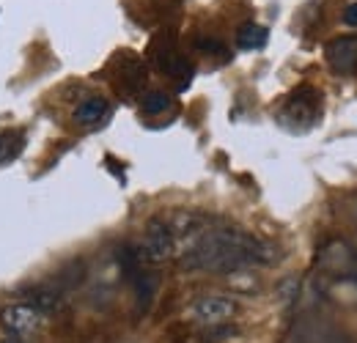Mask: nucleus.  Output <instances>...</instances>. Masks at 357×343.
Returning <instances> with one entry per match:
<instances>
[{"mask_svg":"<svg viewBox=\"0 0 357 343\" xmlns=\"http://www.w3.org/2000/svg\"><path fill=\"white\" fill-rule=\"evenodd\" d=\"M0 343H25V341H20V338H14V335H8V338H3Z\"/></svg>","mask_w":357,"mask_h":343,"instance_id":"nucleus-16","label":"nucleus"},{"mask_svg":"<svg viewBox=\"0 0 357 343\" xmlns=\"http://www.w3.org/2000/svg\"><path fill=\"white\" fill-rule=\"evenodd\" d=\"M327 63L333 66V72L338 75H349L357 69V36H341L333 39L324 49Z\"/></svg>","mask_w":357,"mask_h":343,"instance_id":"nucleus-9","label":"nucleus"},{"mask_svg":"<svg viewBox=\"0 0 357 343\" xmlns=\"http://www.w3.org/2000/svg\"><path fill=\"white\" fill-rule=\"evenodd\" d=\"M357 258L352 253V247L341 239L330 242L321 253H319V266L327 272V275H335V277H349L355 272Z\"/></svg>","mask_w":357,"mask_h":343,"instance_id":"nucleus-8","label":"nucleus"},{"mask_svg":"<svg viewBox=\"0 0 357 343\" xmlns=\"http://www.w3.org/2000/svg\"><path fill=\"white\" fill-rule=\"evenodd\" d=\"M146 77H149L146 75V63L137 55H132V52L119 55V61H116V86L124 96L135 99L146 88Z\"/></svg>","mask_w":357,"mask_h":343,"instance_id":"nucleus-7","label":"nucleus"},{"mask_svg":"<svg viewBox=\"0 0 357 343\" xmlns=\"http://www.w3.org/2000/svg\"><path fill=\"white\" fill-rule=\"evenodd\" d=\"M149 55H151L154 66H157L162 75L178 80V88H187L190 77H192V66H190V61L176 49V39H174L171 33H160V36L151 42V47H149Z\"/></svg>","mask_w":357,"mask_h":343,"instance_id":"nucleus-3","label":"nucleus"},{"mask_svg":"<svg viewBox=\"0 0 357 343\" xmlns=\"http://www.w3.org/2000/svg\"><path fill=\"white\" fill-rule=\"evenodd\" d=\"M344 22H347L349 28H357V3H352V6L344 11Z\"/></svg>","mask_w":357,"mask_h":343,"instance_id":"nucleus-15","label":"nucleus"},{"mask_svg":"<svg viewBox=\"0 0 357 343\" xmlns=\"http://www.w3.org/2000/svg\"><path fill=\"white\" fill-rule=\"evenodd\" d=\"M269 31L259 22H245L239 31H236V44L239 49H261L267 44Z\"/></svg>","mask_w":357,"mask_h":343,"instance_id":"nucleus-12","label":"nucleus"},{"mask_svg":"<svg viewBox=\"0 0 357 343\" xmlns=\"http://www.w3.org/2000/svg\"><path fill=\"white\" fill-rule=\"evenodd\" d=\"M174 107V99H171V93H165V91H149L143 99H140V110L146 113V116H162V113H168Z\"/></svg>","mask_w":357,"mask_h":343,"instance_id":"nucleus-13","label":"nucleus"},{"mask_svg":"<svg viewBox=\"0 0 357 343\" xmlns=\"http://www.w3.org/2000/svg\"><path fill=\"white\" fill-rule=\"evenodd\" d=\"M239 305L234 297H225V294H206V297H198L192 302V319L204 327H223L228 324L234 316H236Z\"/></svg>","mask_w":357,"mask_h":343,"instance_id":"nucleus-4","label":"nucleus"},{"mask_svg":"<svg viewBox=\"0 0 357 343\" xmlns=\"http://www.w3.org/2000/svg\"><path fill=\"white\" fill-rule=\"evenodd\" d=\"M195 49H201V52H212V55H228V49H225L223 42H218V39H206V36H198L195 39Z\"/></svg>","mask_w":357,"mask_h":343,"instance_id":"nucleus-14","label":"nucleus"},{"mask_svg":"<svg viewBox=\"0 0 357 343\" xmlns=\"http://www.w3.org/2000/svg\"><path fill=\"white\" fill-rule=\"evenodd\" d=\"M140 253L146 261H168L176 253V236L168 225L165 217H154L146 225V236H143V247Z\"/></svg>","mask_w":357,"mask_h":343,"instance_id":"nucleus-6","label":"nucleus"},{"mask_svg":"<svg viewBox=\"0 0 357 343\" xmlns=\"http://www.w3.org/2000/svg\"><path fill=\"white\" fill-rule=\"evenodd\" d=\"M278 261V250L239 228H206L195 239H190V247L181 256L184 269H201V272H242L250 266H267Z\"/></svg>","mask_w":357,"mask_h":343,"instance_id":"nucleus-1","label":"nucleus"},{"mask_svg":"<svg viewBox=\"0 0 357 343\" xmlns=\"http://www.w3.org/2000/svg\"><path fill=\"white\" fill-rule=\"evenodd\" d=\"M45 324V313L39 307H33L31 302H17V305H6L0 310V327L20 338V335H31L36 330H42Z\"/></svg>","mask_w":357,"mask_h":343,"instance_id":"nucleus-5","label":"nucleus"},{"mask_svg":"<svg viewBox=\"0 0 357 343\" xmlns=\"http://www.w3.org/2000/svg\"><path fill=\"white\" fill-rule=\"evenodd\" d=\"M110 113V105L105 96H89L77 105L75 110V124L80 127H96L99 121H105V116Z\"/></svg>","mask_w":357,"mask_h":343,"instance_id":"nucleus-10","label":"nucleus"},{"mask_svg":"<svg viewBox=\"0 0 357 343\" xmlns=\"http://www.w3.org/2000/svg\"><path fill=\"white\" fill-rule=\"evenodd\" d=\"M25 148V132L22 129H3L0 132V165L17 160Z\"/></svg>","mask_w":357,"mask_h":343,"instance_id":"nucleus-11","label":"nucleus"},{"mask_svg":"<svg viewBox=\"0 0 357 343\" xmlns=\"http://www.w3.org/2000/svg\"><path fill=\"white\" fill-rule=\"evenodd\" d=\"M321 116V93L311 86H300L294 88L286 99H283V107L278 113L280 124L294 129H308L319 121Z\"/></svg>","mask_w":357,"mask_h":343,"instance_id":"nucleus-2","label":"nucleus"}]
</instances>
